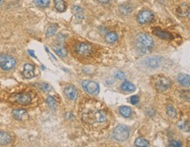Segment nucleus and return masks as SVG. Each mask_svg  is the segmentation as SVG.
Listing matches in <instances>:
<instances>
[{
	"instance_id": "obj_1",
	"label": "nucleus",
	"mask_w": 190,
	"mask_h": 147,
	"mask_svg": "<svg viewBox=\"0 0 190 147\" xmlns=\"http://www.w3.org/2000/svg\"><path fill=\"white\" fill-rule=\"evenodd\" d=\"M84 123L95 129L104 127L108 123V113L104 106L97 101H88L81 109Z\"/></svg>"
},
{
	"instance_id": "obj_2",
	"label": "nucleus",
	"mask_w": 190,
	"mask_h": 147,
	"mask_svg": "<svg viewBox=\"0 0 190 147\" xmlns=\"http://www.w3.org/2000/svg\"><path fill=\"white\" fill-rule=\"evenodd\" d=\"M151 84L157 91L164 92L170 88V81L166 76L158 74L151 78Z\"/></svg>"
},
{
	"instance_id": "obj_3",
	"label": "nucleus",
	"mask_w": 190,
	"mask_h": 147,
	"mask_svg": "<svg viewBox=\"0 0 190 147\" xmlns=\"http://www.w3.org/2000/svg\"><path fill=\"white\" fill-rule=\"evenodd\" d=\"M137 47L140 51L146 52L148 49H150L154 46V41L149 35L145 34H138L137 35Z\"/></svg>"
},
{
	"instance_id": "obj_4",
	"label": "nucleus",
	"mask_w": 190,
	"mask_h": 147,
	"mask_svg": "<svg viewBox=\"0 0 190 147\" xmlns=\"http://www.w3.org/2000/svg\"><path fill=\"white\" fill-rule=\"evenodd\" d=\"M75 53L80 57H89L92 54L93 48L92 46L86 43V42H80L75 46Z\"/></svg>"
},
{
	"instance_id": "obj_5",
	"label": "nucleus",
	"mask_w": 190,
	"mask_h": 147,
	"mask_svg": "<svg viewBox=\"0 0 190 147\" xmlns=\"http://www.w3.org/2000/svg\"><path fill=\"white\" fill-rule=\"evenodd\" d=\"M129 136V128L124 125H118L117 127H115L114 132H113L114 138L119 142H123L127 140Z\"/></svg>"
},
{
	"instance_id": "obj_6",
	"label": "nucleus",
	"mask_w": 190,
	"mask_h": 147,
	"mask_svg": "<svg viewBox=\"0 0 190 147\" xmlns=\"http://www.w3.org/2000/svg\"><path fill=\"white\" fill-rule=\"evenodd\" d=\"M82 87L88 94L92 95V96H97L99 93V86L95 81L86 80L82 82Z\"/></svg>"
},
{
	"instance_id": "obj_7",
	"label": "nucleus",
	"mask_w": 190,
	"mask_h": 147,
	"mask_svg": "<svg viewBox=\"0 0 190 147\" xmlns=\"http://www.w3.org/2000/svg\"><path fill=\"white\" fill-rule=\"evenodd\" d=\"M16 65V62L12 57L9 55L1 54L0 55V68L4 70H11L14 68Z\"/></svg>"
},
{
	"instance_id": "obj_8",
	"label": "nucleus",
	"mask_w": 190,
	"mask_h": 147,
	"mask_svg": "<svg viewBox=\"0 0 190 147\" xmlns=\"http://www.w3.org/2000/svg\"><path fill=\"white\" fill-rule=\"evenodd\" d=\"M12 102L19 103L20 105H27L32 101V96L29 95L28 93H20V94H16L12 96L11 98Z\"/></svg>"
},
{
	"instance_id": "obj_9",
	"label": "nucleus",
	"mask_w": 190,
	"mask_h": 147,
	"mask_svg": "<svg viewBox=\"0 0 190 147\" xmlns=\"http://www.w3.org/2000/svg\"><path fill=\"white\" fill-rule=\"evenodd\" d=\"M153 19V14L150 11L148 10H143L139 12L137 15V21L141 25H144L146 23L150 22Z\"/></svg>"
},
{
	"instance_id": "obj_10",
	"label": "nucleus",
	"mask_w": 190,
	"mask_h": 147,
	"mask_svg": "<svg viewBox=\"0 0 190 147\" xmlns=\"http://www.w3.org/2000/svg\"><path fill=\"white\" fill-rule=\"evenodd\" d=\"M161 59L159 57H149L144 62V64L149 68H157L161 65Z\"/></svg>"
},
{
	"instance_id": "obj_11",
	"label": "nucleus",
	"mask_w": 190,
	"mask_h": 147,
	"mask_svg": "<svg viewBox=\"0 0 190 147\" xmlns=\"http://www.w3.org/2000/svg\"><path fill=\"white\" fill-rule=\"evenodd\" d=\"M64 95L70 101H75L78 97V90L75 87L69 85L64 88Z\"/></svg>"
},
{
	"instance_id": "obj_12",
	"label": "nucleus",
	"mask_w": 190,
	"mask_h": 147,
	"mask_svg": "<svg viewBox=\"0 0 190 147\" xmlns=\"http://www.w3.org/2000/svg\"><path fill=\"white\" fill-rule=\"evenodd\" d=\"M176 13L180 17H186L190 14V5L188 4H181L176 8Z\"/></svg>"
},
{
	"instance_id": "obj_13",
	"label": "nucleus",
	"mask_w": 190,
	"mask_h": 147,
	"mask_svg": "<svg viewBox=\"0 0 190 147\" xmlns=\"http://www.w3.org/2000/svg\"><path fill=\"white\" fill-rule=\"evenodd\" d=\"M12 116L14 118H16L17 120H20V121H23V120L28 118L27 112L25 109H19L12 110Z\"/></svg>"
},
{
	"instance_id": "obj_14",
	"label": "nucleus",
	"mask_w": 190,
	"mask_h": 147,
	"mask_svg": "<svg viewBox=\"0 0 190 147\" xmlns=\"http://www.w3.org/2000/svg\"><path fill=\"white\" fill-rule=\"evenodd\" d=\"M35 67L32 64H25L23 70V75L27 79H32L35 76Z\"/></svg>"
},
{
	"instance_id": "obj_15",
	"label": "nucleus",
	"mask_w": 190,
	"mask_h": 147,
	"mask_svg": "<svg viewBox=\"0 0 190 147\" xmlns=\"http://www.w3.org/2000/svg\"><path fill=\"white\" fill-rule=\"evenodd\" d=\"M178 82L183 87H188L190 86V75L186 74H179L177 77Z\"/></svg>"
},
{
	"instance_id": "obj_16",
	"label": "nucleus",
	"mask_w": 190,
	"mask_h": 147,
	"mask_svg": "<svg viewBox=\"0 0 190 147\" xmlns=\"http://www.w3.org/2000/svg\"><path fill=\"white\" fill-rule=\"evenodd\" d=\"M154 34L158 37H159L160 39H164V40H173V39L172 34H169L168 32H166V31H162L160 29H155Z\"/></svg>"
},
{
	"instance_id": "obj_17",
	"label": "nucleus",
	"mask_w": 190,
	"mask_h": 147,
	"mask_svg": "<svg viewBox=\"0 0 190 147\" xmlns=\"http://www.w3.org/2000/svg\"><path fill=\"white\" fill-rule=\"evenodd\" d=\"M12 137L11 136L5 131H0V145H6L11 143Z\"/></svg>"
},
{
	"instance_id": "obj_18",
	"label": "nucleus",
	"mask_w": 190,
	"mask_h": 147,
	"mask_svg": "<svg viewBox=\"0 0 190 147\" xmlns=\"http://www.w3.org/2000/svg\"><path fill=\"white\" fill-rule=\"evenodd\" d=\"M121 89L125 92H133L136 90V87L129 81H124L121 85Z\"/></svg>"
},
{
	"instance_id": "obj_19",
	"label": "nucleus",
	"mask_w": 190,
	"mask_h": 147,
	"mask_svg": "<svg viewBox=\"0 0 190 147\" xmlns=\"http://www.w3.org/2000/svg\"><path fill=\"white\" fill-rule=\"evenodd\" d=\"M105 40L107 42H108L110 44H113L117 41L118 40V35L114 33V32H110L108 34H107L106 37H105Z\"/></svg>"
},
{
	"instance_id": "obj_20",
	"label": "nucleus",
	"mask_w": 190,
	"mask_h": 147,
	"mask_svg": "<svg viewBox=\"0 0 190 147\" xmlns=\"http://www.w3.org/2000/svg\"><path fill=\"white\" fill-rule=\"evenodd\" d=\"M54 50L60 57H65L67 55V50L63 47V46L57 45L54 46Z\"/></svg>"
},
{
	"instance_id": "obj_21",
	"label": "nucleus",
	"mask_w": 190,
	"mask_h": 147,
	"mask_svg": "<svg viewBox=\"0 0 190 147\" xmlns=\"http://www.w3.org/2000/svg\"><path fill=\"white\" fill-rule=\"evenodd\" d=\"M55 7L58 11L60 12H63L65 11L66 9V5H65V2L63 0H55Z\"/></svg>"
},
{
	"instance_id": "obj_22",
	"label": "nucleus",
	"mask_w": 190,
	"mask_h": 147,
	"mask_svg": "<svg viewBox=\"0 0 190 147\" xmlns=\"http://www.w3.org/2000/svg\"><path fill=\"white\" fill-rule=\"evenodd\" d=\"M135 145L139 147H145V146H149L150 145V143L148 140L144 139L143 137H138L135 140Z\"/></svg>"
},
{
	"instance_id": "obj_23",
	"label": "nucleus",
	"mask_w": 190,
	"mask_h": 147,
	"mask_svg": "<svg viewBox=\"0 0 190 147\" xmlns=\"http://www.w3.org/2000/svg\"><path fill=\"white\" fill-rule=\"evenodd\" d=\"M72 11L74 12V14L76 15V17L78 18H84V11L83 9L79 7V6H73L72 7Z\"/></svg>"
},
{
	"instance_id": "obj_24",
	"label": "nucleus",
	"mask_w": 190,
	"mask_h": 147,
	"mask_svg": "<svg viewBox=\"0 0 190 147\" xmlns=\"http://www.w3.org/2000/svg\"><path fill=\"white\" fill-rule=\"evenodd\" d=\"M120 113H121L124 117H130L132 111H131V109L129 107H128V106H122V107L120 108Z\"/></svg>"
},
{
	"instance_id": "obj_25",
	"label": "nucleus",
	"mask_w": 190,
	"mask_h": 147,
	"mask_svg": "<svg viewBox=\"0 0 190 147\" xmlns=\"http://www.w3.org/2000/svg\"><path fill=\"white\" fill-rule=\"evenodd\" d=\"M132 6H130L129 5H128V4H124V5H121V6H120V11H121V13L125 14V15L129 14V13L132 11Z\"/></svg>"
},
{
	"instance_id": "obj_26",
	"label": "nucleus",
	"mask_w": 190,
	"mask_h": 147,
	"mask_svg": "<svg viewBox=\"0 0 190 147\" xmlns=\"http://www.w3.org/2000/svg\"><path fill=\"white\" fill-rule=\"evenodd\" d=\"M50 0H34V3L39 7H47L49 6Z\"/></svg>"
},
{
	"instance_id": "obj_27",
	"label": "nucleus",
	"mask_w": 190,
	"mask_h": 147,
	"mask_svg": "<svg viewBox=\"0 0 190 147\" xmlns=\"http://www.w3.org/2000/svg\"><path fill=\"white\" fill-rule=\"evenodd\" d=\"M57 27L56 26H49L48 29H47L46 35L48 37L53 36L54 34L57 33Z\"/></svg>"
},
{
	"instance_id": "obj_28",
	"label": "nucleus",
	"mask_w": 190,
	"mask_h": 147,
	"mask_svg": "<svg viewBox=\"0 0 190 147\" xmlns=\"http://www.w3.org/2000/svg\"><path fill=\"white\" fill-rule=\"evenodd\" d=\"M47 103L49 104V106L51 109H56L57 108V102L56 100L52 97V96H48L47 98Z\"/></svg>"
},
{
	"instance_id": "obj_29",
	"label": "nucleus",
	"mask_w": 190,
	"mask_h": 147,
	"mask_svg": "<svg viewBox=\"0 0 190 147\" xmlns=\"http://www.w3.org/2000/svg\"><path fill=\"white\" fill-rule=\"evenodd\" d=\"M167 115H168L169 117H175V116H176V110H175V109H174L173 106H171V105L167 106Z\"/></svg>"
},
{
	"instance_id": "obj_30",
	"label": "nucleus",
	"mask_w": 190,
	"mask_h": 147,
	"mask_svg": "<svg viewBox=\"0 0 190 147\" xmlns=\"http://www.w3.org/2000/svg\"><path fill=\"white\" fill-rule=\"evenodd\" d=\"M40 88L43 91H45V92H48V91H49L51 89L50 86L49 84H47V83H40Z\"/></svg>"
},
{
	"instance_id": "obj_31",
	"label": "nucleus",
	"mask_w": 190,
	"mask_h": 147,
	"mask_svg": "<svg viewBox=\"0 0 190 147\" xmlns=\"http://www.w3.org/2000/svg\"><path fill=\"white\" fill-rule=\"evenodd\" d=\"M129 101H130V103L131 104H137L139 102V97L137 96H132L130 98H129Z\"/></svg>"
},
{
	"instance_id": "obj_32",
	"label": "nucleus",
	"mask_w": 190,
	"mask_h": 147,
	"mask_svg": "<svg viewBox=\"0 0 190 147\" xmlns=\"http://www.w3.org/2000/svg\"><path fill=\"white\" fill-rule=\"evenodd\" d=\"M170 145L171 146H181V143L179 141H174V140H173V141L170 142Z\"/></svg>"
},
{
	"instance_id": "obj_33",
	"label": "nucleus",
	"mask_w": 190,
	"mask_h": 147,
	"mask_svg": "<svg viewBox=\"0 0 190 147\" xmlns=\"http://www.w3.org/2000/svg\"><path fill=\"white\" fill-rule=\"evenodd\" d=\"M116 77L121 80L125 79V75H124V74L121 73V72H118V73H116Z\"/></svg>"
},
{
	"instance_id": "obj_34",
	"label": "nucleus",
	"mask_w": 190,
	"mask_h": 147,
	"mask_svg": "<svg viewBox=\"0 0 190 147\" xmlns=\"http://www.w3.org/2000/svg\"><path fill=\"white\" fill-rule=\"evenodd\" d=\"M98 2H99V3H101V4H107V3H108L110 0H97Z\"/></svg>"
},
{
	"instance_id": "obj_35",
	"label": "nucleus",
	"mask_w": 190,
	"mask_h": 147,
	"mask_svg": "<svg viewBox=\"0 0 190 147\" xmlns=\"http://www.w3.org/2000/svg\"><path fill=\"white\" fill-rule=\"evenodd\" d=\"M28 54H30V55H31V56H32V57H35V59H36V57H35V54H34V52L31 51V50H28Z\"/></svg>"
},
{
	"instance_id": "obj_36",
	"label": "nucleus",
	"mask_w": 190,
	"mask_h": 147,
	"mask_svg": "<svg viewBox=\"0 0 190 147\" xmlns=\"http://www.w3.org/2000/svg\"><path fill=\"white\" fill-rule=\"evenodd\" d=\"M188 17H189V18H190V14H189V15H188Z\"/></svg>"
},
{
	"instance_id": "obj_37",
	"label": "nucleus",
	"mask_w": 190,
	"mask_h": 147,
	"mask_svg": "<svg viewBox=\"0 0 190 147\" xmlns=\"http://www.w3.org/2000/svg\"><path fill=\"white\" fill-rule=\"evenodd\" d=\"M1 1H2V0H0V2H1Z\"/></svg>"
}]
</instances>
